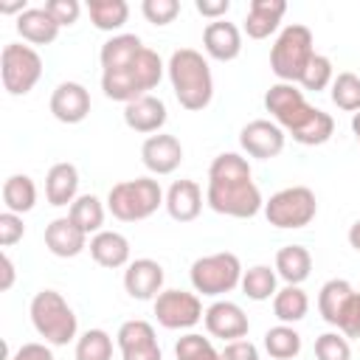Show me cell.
Listing matches in <instances>:
<instances>
[{
  "mask_svg": "<svg viewBox=\"0 0 360 360\" xmlns=\"http://www.w3.org/2000/svg\"><path fill=\"white\" fill-rule=\"evenodd\" d=\"M87 14H90V22L98 28V31H118L124 28V22L129 20V6L124 0H90L87 3Z\"/></svg>",
  "mask_w": 360,
  "mask_h": 360,
  "instance_id": "31",
  "label": "cell"
},
{
  "mask_svg": "<svg viewBox=\"0 0 360 360\" xmlns=\"http://www.w3.org/2000/svg\"><path fill=\"white\" fill-rule=\"evenodd\" d=\"M51 115L59 124H82L90 115V93L79 82H62L51 93Z\"/></svg>",
  "mask_w": 360,
  "mask_h": 360,
  "instance_id": "16",
  "label": "cell"
},
{
  "mask_svg": "<svg viewBox=\"0 0 360 360\" xmlns=\"http://www.w3.org/2000/svg\"><path fill=\"white\" fill-rule=\"evenodd\" d=\"M264 352H267L273 360H292V357H298V352H301V335H298L290 323L270 326V329L264 332Z\"/></svg>",
  "mask_w": 360,
  "mask_h": 360,
  "instance_id": "33",
  "label": "cell"
},
{
  "mask_svg": "<svg viewBox=\"0 0 360 360\" xmlns=\"http://www.w3.org/2000/svg\"><path fill=\"white\" fill-rule=\"evenodd\" d=\"M45 248L59 259H73L87 248V233L70 217H56L45 225Z\"/></svg>",
  "mask_w": 360,
  "mask_h": 360,
  "instance_id": "19",
  "label": "cell"
},
{
  "mask_svg": "<svg viewBox=\"0 0 360 360\" xmlns=\"http://www.w3.org/2000/svg\"><path fill=\"white\" fill-rule=\"evenodd\" d=\"M284 141H287V132L276 121H267V118L248 121L239 129V146H242V152L248 158H256V160L278 158L281 149H284Z\"/></svg>",
  "mask_w": 360,
  "mask_h": 360,
  "instance_id": "13",
  "label": "cell"
},
{
  "mask_svg": "<svg viewBox=\"0 0 360 360\" xmlns=\"http://www.w3.org/2000/svg\"><path fill=\"white\" fill-rule=\"evenodd\" d=\"M287 11L284 0H250L248 17H245V34L250 39H267L278 31V22Z\"/></svg>",
  "mask_w": 360,
  "mask_h": 360,
  "instance_id": "23",
  "label": "cell"
},
{
  "mask_svg": "<svg viewBox=\"0 0 360 360\" xmlns=\"http://www.w3.org/2000/svg\"><path fill=\"white\" fill-rule=\"evenodd\" d=\"M152 309H155V318L163 329H191L205 315L200 295L186 292V290H163L152 301Z\"/></svg>",
  "mask_w": 360,
  "mask_h": 360,
  "instance_id": "11",
  "label": "cell"
},
{
  "mask_svg": "<svg viewBox=\"0 0 360 360\" xmlns=\"http://www.w3.org/2000/svg\"><path fill=\"white\" fill-rule=\"evenodd\" d=\"M76 360H112V338L104 329H87L76 338Z\"/></svg>",
  "mask_w": 360,
  "mask_h": 360,
  "instance_id": "36",
  "label": "cell"
},
{
  "mask_svg": "<svg viewBox=\"0 0 360 360\" xmlns=\"http://www.w3.org/2000/svg\"><path fill=\"white\" fill-rule=\"evenodd\" d=\"M141 11L152 25H169L180 14V3L177 0H143Z\"/></svg>",
  "mask_w": 360,
  "mask_h": 360,
  "instance_id": "40",
  "label": "cell"
},
{
  "mask_svg": "<svg viewBox=\"0 0 360 360\" xmlns=\"http://www.w3.org/2000/svg\"><path fill=\"white\" fill-rule=\"evenodd\" d=\"M219 354H222V360H259V349L248 338H239V340L225 343V349Z\"/></svg>",
  "mask_w": 360,
  "mask_h": 360,
  "instance_id": "44",
  "label": "cell"
},
{
  "mask_svg": "<svg viewBox=\"0 0 360 360\" xmlns=\"http://www.w3.org/2000/svg\"><path fill=\"white\" fill-rule=\"evenodd\" d=\"M276 273L287 284H304L312 273V253L304 245H284L276 253Z\"/></svg>",
  "mask_w": 360,
  "mask_h": 360,
  "instance_id": "26",
  "label": "cell"
},
{
  "mask_svg": "<svg viewBox=\"0 0 360 360\" xmlns=\"http://www.w3.org/2000/svg\"><path fill=\"white\" fill-rule=\"evenodd\" d=\"M315 56V39L312 31L301 22H290L281 28V34L276 37L273 48H270V70L276 73L278 82H290L298 84L307 65Z\"/></svg>",
  "mask_w": 360,
  "mask_h": 360,
  "instance_id": "4",
  "label": "cell"
},
{
  "mask_svg": "<svg viewBox=\"0 0 360 360\" xmlns=\"http://www.w3.org/2000/svg\"><path fill=\"white\" fill-rule=\"evenodd\" d=\"M174 357L177 360H222V354L214 349V343L197 332H188L174 343Z\"/></svg>",
  "mask_w": 360,
  "mask_h": 360,
  "instance_id": "38",
  "label": "cell"
},
{
  "mask_svg": "<svg viewBox=\"0 0 360 360\" xmlns=\"http://www.w3.org/2000/svg\"><path fill=\"white\" fill-rule=\"evenodd\" d=\"M163 267L155 259H135L124 270V290L129 298L138 301H155L163 292Z\"/></svg>",
  "mask_w": 360,
  "mask_h": 360,
  "instance_id": "15",
  "label": "cell"
},
{
  "mask_svg": "<svg viewBox=\"0 0 360 360\" xmlns=\"http://www.w3.org/2000/svg\"><path fill=\"white\" fill-rule=\"evenodd\" d=\"M202 323H205V332H208L211 338H219V340H225V343L245 338L248 329H250V321H248L245 309H242L239 304H233V301H225V298L214 301V304L205 309Z\"/></svg>",
  "mask_w": 360,
  "mask_h": 360,
  "instance_id": "14",
  "label": "cell"
},
{
  "mask_svg": "<svg viewBox=\"0 0 360 360\" xmlns=\"http://www.w3.org/2000/svg\"><path fill=\"white\" fill-rule=\"evenodd\" d=\"M28 6H25V0H17V3H0V14H22Z\"/></svg>",
  "mask_w": 360,
  "mask_h": 360,
  "instance_id": "48",
  "label": "cell"
},
{
  "mask_svg": "<svg viewBox=\"0 0 360 360\" xmlns=\"http://www.w3.org/2000/svg\"><path fill=\"white\" fill-rule=\"evenodd\" d=\"M79 197V169L68 160L53 163L45 174V200L53 208H70L73 200Z\"/></svg>",
  "mask_w": 360,
  "mask_h": 360,
  "instance_id": "22",
  "label": "cell"
},
{
  "mask_svg": "<svg viewBox=\"0 0 360 360\" xmlns=\"http://www.w3.org/2000/svg\"><path fill=\"white\" fill-rule=\"evenodd\" d=\"M166 194L155 177H135L121 180L107 194V211L121 222H141L149 219L160 205Z\"/></svg>",
  "mask_w": 360,
  "mask_h": 360,
  "instance_id": "5",
  "label": "cell"
},
{
  "mask_svg": "<svg viewBox=\"0 0 360 360\" xmlns=\"http://www.w3.org/2000/svg\"><path fill=\"white\" fill-rule=\"evenodd\" d=\"M194 8H197V14H202L208 22H217V20H225V14L231 11V0H197Z\"/></svg>",
  "mask_w": 360,
  "mask_h": 360,
  "instance_id": "45",
  "label": "cell"
},
{
  "mask_svg": "<svg viewBox=\"0 0 360 360\" xmlns=\"http://www.w3.org/2000/svg\"><path fill=\"white\" fill-rule=\"evenodd\" d=\"M22 236H25L22 217H20V214H11V211H3V214H0V245H3V248H11V245H17Z\"/></svg>",
  "mask_w": 360,
  "mask_h": 360,
  "instance_id": "43",
  "label": "cell"
},
{
  "mask_svg": "<svg viewBox=\"0 0 360 360\" xmlns=\"http://www.w3.org/2000/svg\"><path fill=\"white\" fill-rule=\"evenodd\" d=\"M205 202L211 211L233 219H250L259 211H264V200L253 177L245 180H208Z\"/></svg>",
  "mask_w": 360,
  "mask_h": 360,
  "instance_id": "6",
  "label": "cell"
},
{
  "mask_svg": "<svg viewBox=\"0 0 360 360\" xmlns=\"http://www.w3.org/2000/svg\"><path fill=\"white\" fill-rule=\"evenodd\" d=\"M8 360H53V352L48 343H22Z\"/></svg>",
  "mask_w": 360,
  "mask_h": 360,
  "instance_id": "46",
  "label": "cell"
},
{
  "mask_svg": "<svg viewBox=\"0 0 360 360\" xmlns=\"http://www.w3.org/2000/svg\"><path fill=\"white\" fill-rule=\"evenodd\" d=\"M3 205L11 214H28L37 205V186L28 174H11L3 183Z\"/></svg>",
  "mask_w": 360,
  "mask_h": 360,
  "instance_id": "30",
  "label": "cell"
},
{
  "mask_svg": "<svg viewBox=\"0 0 360 360\" xmlns=\"http://www.w3.org/2000/svg\"><path fill=\"white\" fill-rule=\"evenodd\" d=\"M17 34L28 45H51L59 37V25L45 11V6H39V8H25L17 17Z\"/></svg>",
  "mask_w": 360,
  "mask_h": 360,
  "instance_id": "25",
  "label": "cell"
},
{
  "mask_svg": "<svg viewBox=\"0 0 360 360\" xmlns=\"http://www.w3.org/2000/svg\"><path fill=\"white\" fill-rule=\"evenodd\" d=\"M163 59L158 56V51L152 48H143L138 53V59L121 70V73H112V76H101V90L107 98L112 101H121V104H129L141 96H149V90H155L163 79Z\"/></svg>",
  "mask_w": 360,
  "mask_h": 360,
  "instance_id": "2",
  "label": "cell"
},
{
  "mask_svg": "<svg viewBox=\"0 0 360 360\" xmlns=\"http://www.w3.org/2000/svg\"><path fill=\"white\" fill-rule=\"evenodd\" d=\"M239 287L250 301H270L278 292V273L270 264H253L242 273Z\"/></svg>",
  "mask_w": 360,
  "mask_h": 360,
  "instance_id": "29",
  "label": "cell"
},
{
  "mask_svg": "<svg viewBox=\"0 0 360 360\" xmlns=\"http://www.w3.org/2000/svg\"><path fill=\"white\" fill-rule=\"evenodd\" d=\"M352 292H354V287L346 278H329L321 287V292H318V312H321V318L329 326H338V321L343 315V307L352 298Z\"/></svg>",
  "mask_w": 360,
  "mask_h": 360,
  "instance_id": "27",
  "label": "cell"
},
{
  "mask_svg": "<svg viewBox=\"0 0 360 360\" xmlns=\"http://www.w3.org/2000/svg\"><path fill=\"white\" fill-rule=\"evenodd\" d=\"M329 96H332V104L343 112H360V76L357 73H338L332 87H329Z\"/></svg>",
  "mask_w": 360,
  "mask_h": 360,
  "instance_id": "35",
  "label": "cell"
},
{
  "mask_svg": "<svg viewBox=\"0 0 360 360\" xmlns=\"http://www.w3.org/2000/svg\"><path fill=\"white\" fill-rule=\"evenodd\" d=\"M242 262L236 253H228V250H219V253H208V256H200L191 270H188V278H191V287L194 292L200 295H208V298H217V295H225L231 290L239 287L242 281Z\"/></svg>",
  "mask_w": 360,
  "mask_h": 360,
  "instance_id": "7",
  "label": "cell"
},
{
  "mask_svg": "<svg viewBox=\"0 0 360 360\" xmlns=\"http://www.w3.org/2000/svg\"><path fill=\"white\" fill-rule=\"evenodd\" d=\"M141 160L158 177L160 174H172L183 163V143L174 135H166V132L149 135L143 141V146H141Z\"/></svg>",
  "mask_w": 360,
  "mask_h": 360,
  "instance_id": "17",
  "label": "cell"
},
{
  "mask_svg": "<svg viewBox=\"0 0 360 360\" xmlns=\"http://www.w3.org/2000/svg\"><path fill=\"white\" fill-rule=\"evenodd\" d=\"M318 214L315 191L307 186H287L276 191L270 200H264V217L273 228L281 231H298L307 228Z\"/></svg>",
  "mask_w": 360,
  "mask_h": 360,
  "instance_id": "8",
  "label": "cell"
},
{
  "mask_svg": "<svg viewBox=\"0 0 360 360\" xmlns=\"http://www.w3.org/2000/svg\"><path fill=\"white\" fill-rule=\"evenodd\" d=\"M115 343H118L121 360H163L155 326L149 321H141V318L124 321L115 332Z\"/></svg>",
  "mask_w": 360,
  "mask_h": 360,
  "instance_id": "12",
  "label": "cell"
},
{
  "mask_svg": "<svg viewBox=\"0 0 360 360\" xmlns=\"http://www.w3.org/2000/svg\"><path fill=\"white\" fill-rule=\"evenodd\" d=\"M332 132H335V118L329 115V112H323V110H312V115L295 129V132H290L292 135V141L295 143H301V146H321V143H326L329 138H332Z\"/></svg>",
  "mask_w": 360,
  "mask_h": 360,
  "instance_id": "34",
  "label": "cell"
},
{
  "mask_svg": "<svg viewBox=\"0 0 360 360\" xmlns=\"http://www.w3.org/2000/svg\"><path fill=\"white\" fill-rule=\"evenodd\" d=\"M0 76L8 96H25L42 79V56L22 42H8L0 53Z\"/></svg>",
  "mask_w": 360,
  "mask_h": 360,
  "instance_id": "9",
  "label": "cell"
},
{
  "mask_svg": "<svg viewBox=\"0 0 360 360\" xmlns=\"http://www.w3.org/2000/svg\"><path fill=\"white\" fill-rule=\"evenodd\" d=\"M338 332H343L346 338H360V292L354 290L352 298L343 307V315L338 321Z\"/></svg>",
  "mask_w": 360,
  "mask_h": 360,
  "instance_id": "42",
  "label": "cell"
},
{
  "mask_svg": "<svg viewBox=\"0 0 360 360\" xmlns=\"http://www.w3.org/2000/svg\"><path fill=\"white\" fill-rule=\"evenodd\" d=\"M68 217L90 236V233H98L104 231V202L96 197V194H79L73 200V205L68 208Z\"/></svg>",
  "mask_w": 360,
  "mask_h": 360,
  "instance_id": "32",
  "label": "cell"
},
{
  "mask_svg": "<svg viewBox=\"0 0 360 360\" xmlns=\"http://www.w3.org/2000/svg\"><path fill=\"white\" fill-rule=\"evenodd\" d=\"M45 11L53 17V22H56L59 28H65V25H73V22L79 20L82 3H79V0H48V3H45Z\"/></svg>",
  "mask_w": 360,
  "mask_h": 360,
  "instance_id": "41",
  "label": "cell"
},
{
  "mask_svg": "<svg viewBox=\"0 0 360 360\" xmlns=\"http://www.w3.org/2000/svg\"><path fill=\"white\" fill-rule=\"evenodd\" d=\"M174 222H194L202 211V188L197 180H174L163 200Z\"/></svg>",
  "mask_w": 360,
  "mask_h": 360,
  "instance_id": "21",
  "label": "cell"
},
{
  "mask_svg": "<svg viewBox=\"0 0 360 360\" xmlns=\"http://www.w3.org/2000/svg\"><path fill=\"white\" fill-rule=\"evenodd\" d=\"M90 256L98 267H107V270H118V267H127L129 264V239L118 231H98L93 233L90 239Z\"/></svg>",
  "mask_w": 360,
  "mask_h": 360,
  "instance_id": "24",
  "label": "cell"
},
{
  "mask_svg": "<svg viewBox=\"0 0 360 360\" xmlns=\"http://www.w3.org/2000/svg\"><path fill=\"white\" fill-rule=\"evenodd\" d=\"M202 48L217 62H233L242 53V31L228 20L208 22L202 31Z\"/></svg>",
  "mask_w": 360,
  "mask_h": 360,
  "instance_id": "20",
  "label": "cell"
},
{
  "mask_svg": "<svg viewBox=\"0 0 360 360\" xmlns=\"http://www.w3.org/2000/svg\"><path fill=\"white\" fill-rule=\"evenodd\" d=\"M318 360H352V346L343 332H323L315 340Z\"/></svg>",
  "mask_w": 360,
  "mask_h": 360,
  "instance_id": "39",
  "label": "cell"
},
{
  "mask_svg": "<svg viewBox=\"0 0 360 360\" xmlns=\"http://www.w3.org/2000/svg\"><path fill=\"white\" fill-rule=\"evenodd\" d=\"M28 312H31V323H34L37 335L48 346H68L70 340H76L79 321H76V312L70 309V304L62 298V292L39 290L31 298Z\"/></svg>",
  "mask_w": 360,
  "mask_h": 360,
  "instance_id": "3",
  "label": "cell"
},
{
  "mask_svg": "<svg viewBox=\"0 0 360 360\" xmlns=\"http://www.w3.org/2000/svg\"><path fill=\"white\" fill-rule=\"evenodd\" d=\"M349 245L360 253V219H354V222H352V228H349Z\"/></svg>",
  "mask_w": 360,
  "mask_h": 360,
  "instance_id": "49",
  "label": "cell"
},
{
  "mask_svg": "<svg viewBox=\"0 0 360 360\" xmlns=\"http://www.w3.org/2000/svg\"><path fill=\"white\" fill-rule=\"evenodd\" d=\"M169 112H166V104L163 98L158 96H141L129 104H124V124L132 129V132H141V135H158L166 124Z\"/></svg>",
  "mask_w": 360,
  "mask_h": 360,
  "instance_id": "18",
  "label": "cell"
},
{
  "mask_svg": "<svg viewBox=\"0 0 360 360\" xmlns=\"http://www.w3.org/2000/svg\"><path fill=\"white\" fill-rule=\"evenodd\" d=\"M332 82H335L332 59L323 56V53H315L312 62L307 65V70H304V76H301L298 84H301L304 90H309V93H321V90H326V87H332Z\"/></svg>",
  "mask_w": 360,
  "mask_h": 360,
  "instance_id": "37",
  "label": "cell"
},
{
  "mask_svg": "<svg viewBox=\"0 0 360 360\" xmlns=\"http://www.w3.org/2000/svg\"><path fill=\"white\" fill-rule=\"evenodd\" d=\"M264 110L273 115V121L290 135L295 132L309 115H312V104L304 98V90H298L290 82H276L270 84V90L264 93Z\"/></svg>",
  "mask_w": 360,
  "mask_h": 360,
  "instance_id": "10",
  "label": "cell"
},
{
  "mask_svg": "<svg viewBox=\"0 0 360 360\" xmlns=\"http://www.w3.org/2000/svg\"><path fill=\"white\" fill-rule=\"evenodd\" d=\"M166 73H169L174 98L180 101L183 110L200 112V110H205L211 104V98H214V76H211L208 59L200 51L177 48L169 56Z\"/></svg>",
  "mask_w": 360,
  "mask_h": 360,
  "instance_id": "1",
  "label": "cell"
},
{
  "mask_svg": "<svg viewBox=\"0 0 360 360\" xmlns=\"http://www.w3.org/2000/svg\"><path fill=\"white\" fill-rule=\"evenodd\" d=\"M3 281H0V290H11L14 284V262L8 259V253H3Z\"/></svg>",
  "mask_w": 360,
  "mask_h": 360,
  "instance_id": "47",
  "label": "cell"
},
{
  "mask_svg": "<svg viewBox=\"0 0 360 360\" xmlns=\"http://www.w3.org/2000/svg\"><path fill=\"white\" fill-rule=\"evenodd\" d=\"M352 132H354V138H357V143H360V112L352 115Z\"/></svg>",
  "mask_w": 360,
  "mask_h": 360,
  "instance_id": "50",
  "label": "cell"
},
{
  "mask_svg": "<svg viewBox=\"0 0 360 360\" xmlns=\"http://www.w3.org/2000/svg\"><path fill=\"white\" fill-rule=\"evenodd\" d=\"M309 312V298L298 284H284L276 295H273V315L278 318V323H298L304 321Z\"/></svg>",
  "mask_w": 360,
  "mask_h": 360,
  "instance_id": "28",
  "label": "cell"
}]
</instances>
